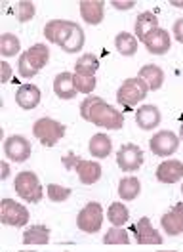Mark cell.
<instances>
[{"label": "cell", "instance_id": "ffe728a7", "mask_svg": "<svg viewBox=\"0 0 183 252\" xmlns=\"http://www.w3.org/2000/svg\"><path fill=\"white\" fill-rule=\"evenodd\" d=\"M141 80H145V84L149 86V90H160L162 88V84H164V71L158 67V65H143L141 69H139V75H137Z\"/></svg>", "mask_w": 183, "mask_h": 252}, {"label": "cell", "instance_id": "5bb4252c", "mask_svg": "<svg viewBox=\"0 0 183 252\" xmlns=\"http://www.w3.org/2000/svg\"><path fill=\"white\" fill-rule=\"evenodd\" d=\"M183 178L182 160H164L156 168V180L160 184H176Z\"/></svg>", "mask_w": 183, "mask_h": 252}, {"label": "cell", "instance_id": "d590c367", "mask_svg": "<svg viewBox=\"0 0 183 252\" xmlns=\"http://www.w3.org/2000/svg\"><path fill=\"white\" fill-rule=\"evenodd\" d=\"M113 6H115V8H119V10H130V8H134V6H136V2H134V0H130V2H119V0H113Z\"/></svg>", "mask_w": 183, "mask_h": 252}, {"label": "cell", "instance_id": "484cf974", "mask_svg": "<svg viewBox=\"0 0 183 252\" xmlns=\"http://www.w3.org/2000/svg\"><path fill=\"white\" fill-rule=\"evenodd\" d=\"M50 241V229L46 225H30L23 233L25 245H46Z\"/></svg>", "mask_w": 183, "mask_h": 252}, {"label": "cell", "instance_id": "836d02e7", "mask_svg": "<svg viewBox=\"0 0 183 252\" xmlns=\"http://www.w3.org/2000/svg\"><path fill=\"white\" fill-rule=\"evenodd\" d=\"M12 79V67L8 62L0 63V82H8Z\"/></svg>", "mask_w": 183, "mask_h": 252}, {"label": "cell", "instance_id": "7c38bea8", "mask_svg": "<svg viewBox=\"0 0 183 252\" xmlns=\"http://www.w3.org/2000/svg\"><path fill=\"white\" fill-rule=\"evenodd\" d=\"M143 44H145L149 54L162 56V54H166L168 50H170V46H172V38H170L168 31L158 27V29H154L152 32L147 34V38L143 40Z\"/></svg>", "mask_w": 183, "mask_h": 252}, {"label": "cell", "instance_id": "ba28073f", "mask_svg": "<svg viewBox=\"0 0 183 252\" xmlns=\"http://www.w3.org/2000/svg\"><path fill=\"white\" fill-rule=\"evenodd\" d=\"M149 147H151L152 155H156V157H170L178 151L180 138L170 130H160L149 140Z\"/></svg>", "mask_w": 183, "mask_h": 252}, {"label": "cell", "instance_id": "8fae6325", "mask_svg": "<svg viewBox=\"0 0 183 252\" xmlns=\"http://www.w3.org/2000/svg\"><path fill=\"white\" fill-rule=\"evenodd\" d=\"M4 155L15 160V162H25L30 157V143L23 136H10L4 142Z\"/></svg>", "mask_w": 183, "mask_h": 252}, {"label": "cell", "instance_id": "cb8c5ba5", "mask_svg": "<svg viewBox=\"0 0 183 252\" xmlns=\"http://www.w3.org/2000/svg\"><path fill=\"white\" fill-rule=\"evenodd\" d=\"M97 69H99V60L93 54H82L75 63V75L82 77H93Z\"/></svg>", "mask_w": 183, "mask_h": 252}, {"label": "cell", "instance_id": "9c48e42d", "mask_svg": "<svg viewBox=\"0 0 183 252\" xmlns=\"http://www.w3.org/2000/svg\"><path fill=\"white\" fill-rule=\"evenodd\" d=\"M117 164L124 172H136L143 164V151L136 143H126L122 145L117 153Z\"/></svg>", "mask_w": 183, "mask_h": 252}, {"label": "cell", "instance_id": "4316f807", "mask_svg": "<svg viewBox=\"0 0 183 252\" xmlns=\"http://www.w3.org/2000/svg\"><path fill=\"white\" fill-rule=\"evenodd\" d=\"M139 191H141V184L134 176L122 178L121 184H119V195H121L122 201H134L139 195Z\"/></svg>", "mask_w": 183, "mask_h": 252}, {"label": "cell", "instance_id": "44dd1931", "mask_svg": "<svg viewBox=\"0 0 183 252\" xmlns=\"http://www.w3.org/2000/svg\"><path fill=\"white\" fill-rule=\"evenodd\" d=\"M134 29H136V38L143 42L149 32L158 29V17L154 16L152 12H143V14L137 16L136 23H134Z\"/></svg>", "mask_w": 183, "mask_h": 252}, {"label": "cell", "instance_id": "603a6c76", "mask_svg": "<svg viewBox=\"0 0 183 252\" xmlns=\"http://www.w3.org/2000/svg\"><path fill=\"white\" fill-rule=\"evenodd\" d=\"M115 48H117V52H119L121 56H126V58L134 56V54L137 52V38H136V34H132V32H126V31L119 32V34L115 36Z\"/></svg>", "mask_w": 183, "mask_h": 252}, {"label": "cell", "instance_id": "277c9868", "mask_svg": "<svg viewBox=\"0 0 183 252\" xmlns=\"http://www.w3.org/2000/svg\"><path fill=\"white\" fill-rule=\"evenodd\" d=\"M14 188L17 195L27 203H38L42 199V186L38 182V176L30 170H23L15 176Z\"/></svg>", "mask_w": 183, "mask_h": 252}, {"label": "cell", "instance_id": "f35d334b", "mask_svg": "<svg viewBox=\"0 0 183 252\" xmlns=\"http://www.w3.org/2000/svg\"><path fill=\"white\" fill-rule=\"evenodd\" d=\"M180 140L183 142V123H182V128H180Z\"/></svg>", "mask_w": 183, "mask_h": 252}, {"label": "cell", "instance_id": "ac0fdd59", "mask_svg": "<svg viewBox=\"0 0 183 252\" xmlns=\"http://www.w3.org/2000/svg\"><path fill=\"white\" fill-rule=\"evenodd\" d=\"M136 125L141 130H152L160 125V111L156 105H141L136 113Z\"/></svg>", "mask_w": 183, "mask_h": 252}, {"label": "cell", "instance_id": "1f68e13d", "mask_svg": "<svg viewBox=\"0 0 183 252\" xmlns=\"http://www.w3.org/2000/svg\"><path fill=\"white\" fill-rule=\"evenodd\" d=\"M32 17H34V4L29 2V0L17 2V19L21 23H25V21H30Z\"/></svg>", "mask_w": 183, "mask_h": 252}, {"label": "cell", "instance_id": "52a82bcc", "mask_svg": "<svg viewBox=\"0 0 183 252\" xmlns=\"http://www.w3.org/2000/svg\"><path fill=\"white\" fill-rule=\"evenodd\" d=\"M0 220H2L4 225L23 227L29 221V210H27V206L15 203L14 199H2V203H0Z\"/></svg>", "mask_w": 183, "mask_h": 252}, {"label": "cell", "instance_id": "e575fe53", "mask_svg": "<svg viewBox=\"0 0 183 252\" xmlns=\"http://www.w3.org/2000/svg\"><path fill=\"white\" fill-rule=\"evenodd\" d=\"M174 36H176L178 42L183 44V17H180V19L174 23Z\"/></svg>", "mask_w": 183, "mask_h": 252}, {"label": "cell", "instance_id": "d6a6232c", "mask_svg": "<svg viewBox=\"0 0 183 252\" xmlns=\"http://www.w3.org/2000/svg\"><path fill=\"white\" fill-rule=\"evenodd\" d=\"M95 77H82V75H75V88L76 92L82 94H90L92 90L95 88Z\"/></svg>", "mask_w": 183, "mask_h": 252}, {"label": "cell", "instance_id": "4fadbf2b", "mask_svg": "<svg viewBox=\"0 0 183 252\" xmlns=\"http://www.w3.org/2000/svg\"><path fill=\"white\" fill-rule=\"evenodd\" d=\"M160 225L168 235H182L183 233V203H178L170 212L160 218Z\"/></svg>", "mask_w": 183, "mask_h": 252}, {"label": "cell", "instance_id": "8992f818", "mask_svg": "<svg viewBox=\"0 0 183 252\" xmlns=\"http://www.w3.org/2000/svg\"><path fill=\"white\" fill-rule=\"evenodd\" d=\"M76 225L84 233H97L103 225V208L99 203H88L84 206L78 216H76Z\"/></svg>", "mask_w": 183, "mask_h": 252}, {"label": "cell", "instance_id": "f546056e", "mask_svg": "<svg viewBox=\"0 0 183 252\" xmlns=\"http://www.w3.org/2000/svg\"><path fill=\"white\" fill-rule=\"evenodd\" d=\"M103 243L105 245H128L130 237H128V233L122 227H111L107 231V235L103 237Z\"/></svg>", "mask_w": 183, "mask_h": 252}, {"label": "cell", "instance_id": "d6986e66", "mask_svg": "<svg viewBox=\"0 0 183 252\" xmlns=\"http://www.w3.org/2000/svg\"><path fill=\"white\" fill-rule=\"evenodd\" d=\"M54 92L60 99H73L76 95L75 73H60L54 80Z\"/></svg>", "mask_w": 183, "mask_h": 252}, {"label": "cell", "instance_id": "9a60e30c", "mask_svg": "<svg viewBox=\"0 0 183 252\" xmlns=\"http://www.w3.org/2000/svg\"><path fill=\"white\" fill-rule=\"evenodd\" d=\"M134 231L137 235V245H160L162 237L160 233L151 225V220L147 216H143L141 220L134 225Z\"/></svg>", "mask_w": 183, "mask_h": 252}, {"label": "cell", "instance_id": "5b68a950", "mask_svg": "<svg viewBox=\"0 0 183 252\" xmlns=\"http://www.w3.org/2000/svg\"><path fill=\"white\" fill-rule=\"evenodd\" d=\"M147 92H149V86L145 84V80H141L139 77H132L121 84L117 92V101L124 107H134L137 105V101L145 99Z\"/></svg>", "mask_w": 183, "mask_h": 252}, {"label": "cell", "instance_id": "d4e9b609", "mask_svg": "<svg viewBox=\"0 0 183 252\" xmlns=\"http://www.w3.org/2000/svg\"><path fill=\"white\" fill-rule=\"evenodd\" d=\"M25 56H27V60H29V63L34 67L36 73L44 67L46 63L50 62V50H48L44 44H34V46H30L29 50L25 52Z\"/></svg>", "mask_w": 183, "mask_h": 252}, {"label": "cell", "instance_id": "e0dca14e", "mask_svg": "<svg viewBox=\"0 0 183 252\" xmlns=\"http://www.w3.org/2000/svg\"><path fill=\"white\" fill-rule=\"evenodd\" d=\"M40 90H38V86H34V84H21L19 88H17V94H15V101H17V105L21 107V109H34L38 103H40Z\"/></svg>", "mask_w": 183, "mask_h": 252}, {"label": "cell", "instance_id": "3957f363", "mask_svg": "<svg viewBox=\"0 0 183 252\" xmlns=\"http://www.w3.org/2000/svg\"><path fill=\"white\" fill-rule=\"evenodd\" d=\"M32 134L42 145L54 147L65 136V125H61L50 117H42L32 125Z\"/></svg>", "mask_w": 183, "mask_h": 252}, {"label": "cell", "instance_id": "f1b7e54d", "mask_svg": "<svg viewBox=\"0 0 183 252\" xmlns=\"http://www.w3.org/2000/svg\"><path fill=\"white\" fill-rule=\"evenodd\" d=\"M19 50H21V42L15 34H12V32L0 34V54L4 58H12L15 54H19Z\"/></svg>", "mask_w": 183, "mask_h": 252}, {"label": "cell", "instance_id": "30bf717a", "mask_svg": "<svg viewBox=\"0 0 183 252\" xmlns=\"http://www.w3.org/2000/svg\"><path fill=\"white\" fill-rule=\"evenodd\" d=\"M65 164L71 166V168H75L78 178H80V182L84 186H92V184H95L101 178V164L95 162V160H84V158L80 157H75L73 162L65 160Z\"/></svg>", "mask_w": 183, "mask_h": 252}, {"label": "cell", "instance_id": "7a4b0ae2", "mask_svg": "<svg viewBox=\"0 0 183 252\" xmlns=\"http://www.w3.org/2000/svg\"><path fill=\"white\" fill-rule=\"evenodd\" d=\"M44 36L48 42L61 46L67 54H76L84 46V31L75 21L52 19L46 23Z\"/></svg>", "mask_w": 183, "mask_h": 252}, {"label": "cell", "instance_id": "2e32d148", "mask_svg": "<svg viewBox=\"0 0 183 252\" xmlns=\"http://www.w3.org/2000/svg\"><path fill=\"white\" fill-rule=\"evenodd\" d=\"M105 2L101 0H82L80 2V16L90 25H99L105 16Z\"/></svg>", "mask_w": 183, "mask_h": 252}, {"label": "cell", "instance_id": "74e56055", "mask_svg": "<svg viewBox=\"0 0 183 252\" xmlns=\"http://www.w3.org/2000/svg\"><path fill=\"white\" fill-rule=\"evenodd\" d=\"M170 4H172V6H176V8H183V0H172Z\"/></svg>", "mask_w": 183, "mask_h": 252}, {"label": "cell", "instance_id": "ab89813d", "mask_svg": "<svg viewBox=\"0 0 183 252\" xmlns=\"http://www.w3.org/2000/svg\"><path fill=\"white\" fill-rule=\"evenodd\" d=\"M182 193H183V186H182Z\"/></svg>", "mask_w": 183, "mask_h": 252}, {"label": "cell", "instance_id": "7402d4cb", "mask_svg": "<svg viewBox=\"0 0 183 252\" xmlns=\"http://www.w3.org/2000/svg\"><path fill=\"white\" fill-rule=\"evenodd\" d=\"M111 149H113V142L107 134H95V136H92L90 143H88V151L92 153V157L95 158L109 157Z\"/></svg>", "mask_w": 183, "mask_h": 252}, {"label": "cell", "instance_id": "8d00e7d4", "mask_svg": "<svg viewBox=\"0 0 183 252\" xmlns=\"http://www.w3.org/2000/svg\"><path fill=\"white\" fill-rule=\"evenodd\" d=\"M8 174H10L8 164H6V162H2V176H0V178H2V180H6V178H8Z\"/></svg>", "mask_w": 183, "mask_h": 252}, {"label": "cell", "instance_id": "4dcf8cb0", "mask_svg": "<svg viewBox=\"0 0 183 252\" xmlns=\"http://www.w3.org/2000/svg\"><path fill=\"white\" fill-rule=\"evenodd\" d=\"M46 195H48V199L54 201V203H63V201H67V199L71 197V189L61 188L58 184H50V186L46 188Z\"/></svg>", "mask_w": 183, "mask_h": 252}, {"label": "cell", "instance_id": "83f0119b", "mask_svg": "<svg viewBox=\"0 0 183 252\" xmlns=\"http://www.w3.org/2000/svg\"><path fill=\"white\" fill-rule=\"evenodd\" d=\"M107 218L113 223V227H122L126 221L130 220V212L122 203H113L107 210Z\"/></svg>", "mask_w": 183, "mask_h": 252}, {"label": "cell", "instance_id": "6da1fadb", "mask_svg": "<svg viewBox=\"0 0 183 252\" xmlns=\"http://www.w3.org/2000/svg\"><path fill=\"white\" fill-rule=\"evenodd\" d=\"M80 115L84 121L107 130H121L124 126V115L113 105L105 103L99 95H88L80 103Z\"/></svg>", "mask_w": 183, "mask_h": 252}]
</instances>
